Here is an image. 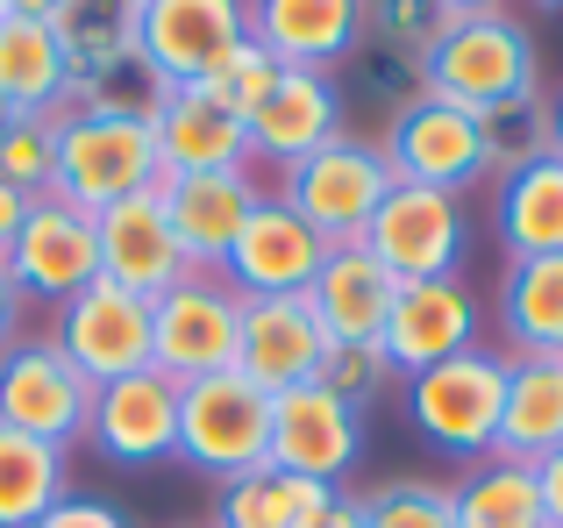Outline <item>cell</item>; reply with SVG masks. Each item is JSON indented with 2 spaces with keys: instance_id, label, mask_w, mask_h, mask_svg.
I'll return each instance as SVG.
<instances>
[{
  "instance_id": "1",
  "label": "cell",
  "mask_w": 563,
  "mask_h": 528,
  "mask_svg": "<svg viewBox=\"0 0 563 528\" xmlns=\"http://www.w3.org/2000/svg\"><path fill=\"white\" fill-rule=\"evenodd\" d=\"M151 100H65V108H57L51 194L71 200V208H86V215L114 208V200H129V194H151L157 172H165Z\"/></svg>"
},
{
  "instance_id": "2",
  "label": "cell",
  "mask_w": 563,
  "mask_h": 528,
  "mask_svg": "<svg viewBox=\"0 0 563 528\" xmlns=\"http://www.w3.org/2000/svg\"><path fill=\"white\" fill-rule=\"evenodd\" d=\"M421 72V94H442L471 114H507L521 100H542V57L528 22H514L507 8L485 14H450L435 43L413 57Z\"/></svg>"
},
{
  "instance_id": "3",
  "label": "cell",
  "mask_w": 563,
  "mask_h": 528,
  "mask_svg": "<svg viewBox=\"0 0 563 528\" xmlns=\"http://www.w3.org/2000/svg\"><path fill=\"white\" fill-rule=\"evenodd\" d=\"M507 372H514L507 350L471 343L464 358H442L435 372L399 378V407H407V429L421 436L435 458H456V464L493 458L499 407H507Z\"/></svg>"
},
{
  "instance_id": "4",
  "label": "cell",
  "mask_w": 563,
  "mask_h": 528,
  "mask_svg": "<svg viewBox=\"0 0 563 528\" xmlns=\"http://www.w3.org/2000/svg\"><path fill=\"white\" fill-rule=\"evenodd\" d=\"M385 194H393V165H385L378 143L335 136V143H321V151H307L300 165L278 172L272 200L300 215L329 251H343V243H364V229H372Z\"/></svg>"
},
{
  "instance_id": "5",
  "label": "cell",
  "mask_w": 563,
  "mask_h": 528,
  "mask_svg": "<svg viewBox=\"0 0 563 528\" xmlns=\"http://www.w3.org/2000/svg\"><path fill=\"white\" fill-rule=\"evenodd\" d=\"M385 165L407 186H435V194L464 200L471 186H493V143H485V114L456 108L442 94H407L385 122Z\"/></svg>"
},
{
  "instance_id": "6",
  "label": "cell",
  "mask_w": 563,
  "mask_h": 528,
  "mask_svg": "<svg viewBox=\"0 0 563 528\" xmlns=\"http://www.w3.org/2000/svg\"><path fill=\"white\" fill-rule=\"evenodd\" d=\"M179 458L214 486L264 472L272 464V393H257L243 372L179 386Z\"/></svg>"
},
{
  "instance_id": "7",
  "label": "cell",
  "mask_w": 563,
  "mask_h": 528,
  "mask_svg": "<svg viewBox=\"0 0 563 528\" xmlns=\"http://www.w3.org/2000/svg\"><path fill=\"white\" fill-rule=\"evenodd\" d=\"M235 343H243V293L221 272L192 264L179 286L151 300V364L179 386L235 372Z\"/></svg>"
},
{
  "instance_id": "8",
  "label": "cell",
  "mask_w": 563,
  "mask_h": 528,
  "mask_svg": "<svg viewBox=\"0 0 563 528\" xmlns=\"http://www.w3.org/2000/svg\"><path fill=\"white\" fill-rule=\"evenodd\" d=\"M93 378L51 343V336H14L0 350V429L36 436L51 450L86 443V421H93Z\"/></svg>"
},
{
  "instance_id": "9",
  "label": "cell",
  "mask_w": 563,
  "mask_h": 528,
  "mask_svg": "<svg viewBox=\"0 0 563 528\" xmlns=\"http://www.w3.org/2000/svg\"><path fill=\"white\" fill-rule=\"evenodd\" d=\"M243 36V0H136V79L151 94L192 86Z\"/></svg>"
},
{
  "instance_id": "10",
  "label": "cell",
  "mask_w": 563,
  "mask_h": 528,
  "mask_svg": "<svg viewBox=\"0 0 563 528\" xmlns=\"http://www.w3.org/2000/svg\"><path fill=\"white\" fill-rule=\"evenodd\" d=\"M364 251H372L399 286H407V278H456V264L471 251L464 200L435 194V186L393 179V194L378 200L372 229H364Z\"/></svg>"
},
{
  "instance_id": "11",
  "label": "cell",
  "mask_w": 563,
  "mask_h": 528,
  "mask_svg": "<svg viewBox=\"0 0 563 528\" xmlns=\"http://www.w3.org/2000/svg\"><path fill=\"white\" fill-rule=\"evenodd\" d=\"M51 343L79 364L93 386H114L129 372H151V300L114 278H93L79 286L51 321Z\"/></svg>"
},
{
  "instance_id": "12",
  "label": "cell",
  "mask_w": 563,
  "mask_h": 528,
  "mask_svg": "<svg viewBox=\"0 0 563 528\" xmlns=\"http://www.w3.org/2000/svg\"><path fill=\"white\" fill-rule=\"evenodd\" d=\"M8 278L22 300H43V307H65L79 286L100 278V222L71 200L43 194L29 200V222L8 251Z\"/></svg>"
},
{
  "instance_id": "13",
  "label": "cell",
  "mask_w": 563,
  "mask_h": 528,
  "mask_svg": "<svg viewBox=\"0 0 563 528\" xmlns=\"http://www.w3.org/2000/svg\"><path fill=\"white\" fill-rule=\"evenodd\" d=\"M151 194L165 208L186 264H200V272H221V257L235 251L243 222L264 208V186L250 165H235V172H157Z\"/></svg>"
},
{
  "instance_id": "14",
  "label": "cell",
  "mask_w": 563,
  "mask_h": 528,
  "mask_svg": "<svg viewBox=\"0 0 563 528\" xmlns=\"http://www.w3.org/2000/svg\"><path fill=\"white\" fill-rule=\"evenodd\" d=\"M364 458V415L343 407L329 386H292L272 393V472L292 479H321V486H343Z\"/></svg>"
},
{
  "instance_id": "15",
  "label": "cell",
  "mask_w": 563,
  "mask_h": 528,
  "mask_svg": "<svg viewBox=\"0 0 563 528\" xmlns=\"http://www.w3.org/2000/svg\"><path fill=\"white\" fill-rule=\"evenodd\" d=\"M471 343H478V293L464 278H407L378 329V350L393 364V378L435 372L442 358H464Z\"/></svg>"
},
{
  "instance_id": "16",
  "label": "cell",
  "mask_w": 563,
  "mask_h": 528,
  "mask_svg": "<svg viewBox=\"0 0 563 528\" xmlns=\"http://www.w3.org/2000/svg\"><path fill=\"white\" fill-rule=\"evenodd\" d=\"M86 443L108 464H122V472H151V464L179 458V378H165L151 364V372H129L114 386H100Z\"/></svg>"
},
{
  "instance_id": "17",
  "label": "cell",
  "mask_w": 563,
  "mask_h": 528,
  "mask_svg": "<svg viewBox=\"0 0 563 528\" xmlns=\"http://www.w3.org/2000/svg\"><path fill=\"white\" fill-rule=\"evenodd\" d=\"M243 22L286 72H335L364 51V0H243Z\"/></svg>"
},
{
  "instance_id": "18",
  "label": "cell",
  "mask_w": 563,
  "mask_h": 528,
  "mask_svg": "<svg viewBox=\"0 0 563 528\" xmlns=\"http://www.w3.org/2000/svg\"><path fill=\"white\" fill-rule=\"evenodd\" d=\"M321 257H329V243H321L292 208H278V200L264 194V208L243 222L235 251L221 257V278H229L243 300H292V293L314 286Z\"/></svg>"
},
{
  "instance_id": "19",
  "label": "cell",
  "mask_w": 563,
  "mask_h": 528,
  "mask_svg": "<svg viewBox=\"0 0 563 528\" xmlns=\"http://www.w3.org/2000/svg\"><path fill=\"white\" fill-rule=\"evenodd\" d=\"M243 122H250V157H272L286 172L307 151L343 136V86H335V72H278L272 94Z\"/></svg>"
},
{
  "instance_id": "20",
  "label": "cell",
  "mask_w": 563,
  "mask_h": 528,
  "mask_svg": "<svg viewBox=\"0 0 563 528\" xmlns=\"http://www.w3.org/2000/svg\"><path fill=\"white\" fill-rule=\"evenodd\" d=\"M151 108H157V157H165V172H235V165H250V122L214 86H200V79L172 86Z\"/></svg>"
},
{
  "instance_id": "21",
  "label": "cell",
  "mask_w": 563,
  "mask_h": 528,
  "mask_svg": "<svg viewBox=\"0 0 563 528\" xmlns=\"http://www.w3.org/2000/svg\"><path fill=\"white\" fill-rule=\"evenodd\" d=\"M321 350H329V336H321L307 293H292V300H243V343H235V372H243L257 393H292V386H307V378L321 372Z\"/></svg>"
},
{
  "instance_id": "22",
  "label": "cell",
  "mask_w": 563,
  "mask_h": 528,
  "mask_svg": "<svg viewBox=\"0 0 563 528\" xmlns=\"http://www.w3.org/2000/svg\"><path fill=\"white\" fill-rule=\"evenodd\" d=\"M93 222H100V278H114V286L157 300V293H172L192 272L165 208H157V194H129L114 208H100Z\"/></svg>"
},
{
  "instance_id": "23",
  "label": "cell",
  "mask_w": 563,
  "mask_h": 528,
  "mask_svg": "<svg viewBox=\"0 0 563 528\" xmlns=\"http://www.w3.org/2000/svg\"><path fill=\"white\" fill-rule=\"evenodd\" d=\"M71 100H129L114 94L122 72H136V0H71L57 14Z\"/></svg>"
},
{
  "instance_id": "24",
  "label": "cell",
  "mask_w": 563,
  "mask_h": 528,
  "mask_svg": "<svg viewBox=\"0 0 563 528\" xmlns=\"http://www.w3.org/2000/svg\"><path fill=\"white\" fill-rule=\"evenodd\" d=\"M393 293H399V278L364 243H343V251L321 257L314 286H307V307H314L329 343H378L385 315H393Z\"/></svg>"
},
{
  "instance_id": "25",
  "label": "cell",
  "mask_w": 563,
  "mask_h": 528,
  "mask_svg": "<svg viewBox=\"0 0 563 528\" xmlns=\"http://www.w3.org/2000/svg\"><path fill=\"white\" fill-rule=\"evenodd\" d=\"M499 208H493V229H499V251L507 257H563V157L542 151L528 165L499 172Z\"/></svg>"
},
{
  "instance_id": "26",
  "label": "cell",
  "mask_w": 563,
  "mask_h": 528,
  "mask_svg": "<svg viewBox=\"0 0 563 528\" xmlns=\"http://www.w3.org/2000/svg\"><path fill=\"white\" fill-rule=\"evenodd\" d=\"M556 450H563V358H514L493 458L542 464V458H556Z\"/></svg>"
},
{
  "instance_id": "27",
  "label": "cell",
  "mask_w": 563,
  "mask_h": 528,
  "mask_svg": "<svg viewBox=\"0 0 563 528\" xmlns=\"http://www.w3.org/2000/svg\"><path fill=\"white\" fill-rule=\"evenodd\" d=\"M343 486H321V479H292V472H243L221 486L214 501V528H329V515L343 507Z\"/></svg>"
},
{
  "instance_id": "28",
  "label": "cell",
  "mask_w": 563,
  "mask_h": 528,
  "mask_svg": "<svg viewBox=\"0 0 563 528\" xmlns=\"http://www.w3.org/2000/svg\"><path fill=\"white\" fill-rule=\"evenodd\" d=\"M65 100H71V72H65L57 22L0 14V108H14V114H57Z\"/></svg>"
},
{
  "instance_id": "29",
  "label": "cell",
  "mask_w": 563,
  "mask_h": 528,
  "mask_svg": "<svg viewBox=\"0 0 563 528\" xmlns=\"http://www.w3.org/2000/svg\"><path fill=\"white\" fill-rule=\"evenodd\" d=\"M499 329L514 358H563V257H507Z\"/></svg>"
},
{
  "instance_id": "30",
  "label": "cell",
  "mask_w": 563,
  "mask_h": 528,
  "mask_svg": "<svg viewBox=\"0 0 563 528\" xmlns=\"http://www.w3.org/2000/svg\"><path fill=\"white\" fill-rule=\"evenodd\" d=\"M450 507H456V528H550L536 464H514V458L464 464L450 486Z\"/></svg>"
},
{
  "instance_id": "31",
  "label": "cell",
  "mask_w": 563,
  "mask_h": 528,
  "mask_svg": "<svg viewBox=\"0 0 563 528\" xmlns=\"http://www.w3.org/2000/svg\"><path fill=\"white\" fill-rule=\"evenodd\" d=\"M65 493H71L65 450L0 429V528H36Z\"/></svg>"
},
{
  "instance_id": "32",
  "label": "cell",
  "mask_w": 563,
  "mask_h": 528,
  "mask_svg": "<svg viewBox=\"0 0 563 528\" xmlns=\"http://www.w3.org/2000/svg\"><path fill=\"white\" fill-rule=\"evenodd\" d=\"M51 172H57V114H14L0 129V179L14 194L43 200L51 194Z\"/></svg>"
},
{
  "instance_id": "33",
  "label": "cell",
  "mask_w": 563,
  "mask_h": 528,
  "mask_svg": "<svg viewBox=\"0 0 563 528\" xmlns=\"http://www.w3.org/2000/svg\"><path fill=\"white\" fill-rule=\"evenodd\" d=\"M364 528H456L450 486H428V479H393V486L364 493L357 501Z\"/></svg>"
},
{
  "instance_id": "34",
  "label": "cell",
  "mask_w": 563,
  "mask_h": 528,
  "mask_svg": "<svg viewBox=\"0 0 563 528\" xmlns=\"http://www.w3.org/2000/svg\"><path fill=\"white\" fill-rule=\"evenodd\" d=\"M442 29H450L442 0H364V43H385L399 57H421Z\"/></svg>"
},
{
  "instance_id": "35",
  "label": "cell",
  "mask_w": 563,
  "mask_h": 528,
  "mask_svg": "<svg viewBox=\"0 0 563 528\" xmlns=\"http://www.w3.org/2000/svg\"><path fill=\"white\" fill-rule=\"evenodd\" d=\"M385 378H393V364H385L378 343H329V350H321L314 386H329L343 407H357V415H364V407L385 393Z\"/></svg>"
},
{
  "instance_id": "36",
  "label": "cell",
  "mask_w": 563,
  "mask_h": 528,
  "mask_svg": "<svg viewBox=\"0 0 563 528\" xmlns=\"http://www.w3.org/2000/svg\"><path fill=\"white\" fill-rule=\"evenodd\" d=\"M485 143H493V179L528 165V157H542L550 151V100H521L507 114H485Z\"/></svg>"
},
{
  "instance_id": "37",
  "label": "cell",
  "mask_w": 563,
  "mask_h": 528,
  "mask_svg": "<svg viewBox=\"0 0 563 528\" xmlns=\"http://www.w3.org/2000/svg\"><path fill=\"white\" fill-rule=\"evenodd\" d=\"M278 72H286V65H272V51L243 36L235 51H221L214 65H207V79H200V86H214V94L229 100V108H243V114H250L264 94H272V79H278Z\"/></svg>"
},
{
  "instance_id": "38",
  "label": "cell",
  "mask_w": 563,
  "mask_h": 528,
  "mask_svg": "<svg viewBox=\"0 0 563 528\" xmlns=\"http://www.w3.org/2000/svg\"><path fill=\"white\" fill-rule=\"evenodd\" d=\"M36 528H136V521H129L114 501H100V493H65Z\"/></svg>"
},
{
  "instance_id": "39",
  "label": "cell",
  "mask_w": 563,
  "mask_h": 528,
  "mask_svg": "<svg viewBox=\"0 0 563 528\" xmlns=\"http://www.w3.org/2000/svg\"><path fill=\"white\" fill-rule=\"evenodd\" d=\"M22 222H29V194H14V186L0 179V257L14 251V237H22Z\"/></svg>"
},
{
  "instance_id": "40",
  "label": "cell",
  "mask_w": 563,
  "mask_h": 528,
  "mask_svg": "<svg viewBox=\"0 0 563 528\" xmlns=\"http://www.w3.org/2000/svg\"><path fill=\"white\" fill-rule=\"evenodd\" d=\"M22 293H14V278H8V257H0V350L14 343V336H22Z\"/></svg>"
},
{
  "instance_id": "41",
  "label": "cell",
  "mask_w": 563,
  "mask_h": 528,
  "mask_svg": "<svg viewBox=\"0 0 563 528\" xmlns=\"http://www.w3.org/2000/svg\"><path fill=\"white\" fill-rule=\"evenodd\" d=\"M536 486H542V507H550V528H563V450L536 464Z\"/></svg>"
},
{
  "instance_id": "42",
  "label": "cell",
  "mask_w": 563,
  "mask_h": 528,
  "mask_svg": "<svg viewBox=\"0 0 563 528\" xmlns=\"http://www.w3.org/2000/svg\"><path fill=\"white\" fill-rule=\"evenodd\" d=\"M71 0H8V14H29V22H57Z\"/></svg>"
},
{
  "instance_id": "43",
  "label": "cell",
  "mask_w": 563,
  "mask_h": 528,
  "mask_svg": "<svg viewBox=\"0 0 563 528\" xmlns=\"http://www.w3.org/2000/svg\"><path fill=\"white\" fill-rule=\"evenodd\" d=\"M550 151H556V157H563V94H556V100H550Z\"/></svg>"
},
{
  "instance_id": "44",
  "label": "cell",
  "mask_w": 563,
  "mask_h": 528,
  "mask_svg": "<svg viewBox=\"0 0 563 528\" xmlns=\"http://www.w3.org/2000/svg\"><path fill=\"white\" fill-rule=\"evenodd\" d=\"M329 528H364V521H357V493H350V501H343V507L329 515Z\"/></svg>"
},
{
  "instance_id": "45",
  "label": "cell",
  "mask_w": 563,
  "mask_h": 528,
  "mask_svg": "<svg viewBox=\"0 0 563 528\" xmlns=\"http://www.w3.org/2000/svg\"><path fill=\"white\" fill-rule=\"evenodd\" d=\"M450 14H485V8H499V0H442Z\"/></svg>"
},
{
  "instance_id": "46",
  "label": "cell",
  "mask_w": 563,
  "mask_h": 528,
  "mask_svg": "<svg viewBox=\"0 0 563 528\" xmlns=\"http://www.w3.org/2000/svg\"><path fill=\"white\" fill-rule=\"evenodd\" d=\"M8 122H14V108H0V129H8Z\"/></svg>"
},
{
  "instance_id": "47",
  "label": "cell",
  "mask_w": 563,
  "mask_h": 528,
  "mask_svg": "<svg viewBox=\"0 0 563 528\" xmlns=\"http://www.w3.org/2000/svg\"><path fill=\"white\" fill-rule=\"evenodd\" d=\"M536 8H556V14H563V0H536Z\"/></svg>"
},
{
  "instance_id": "48",
  "label": "cell",
  "mask_w": 563,
  "mask_h": 528,
  "mask_svg": "<svg viewBox=\"0 0 563 528\" xmlns=\"http://www.w3.org/2000/svg\"><path fill=\"white\" fill-rule=\"evenodd\" d=\"M0 14H8V0H0Z\"/></svg>"
}]
</instances>
